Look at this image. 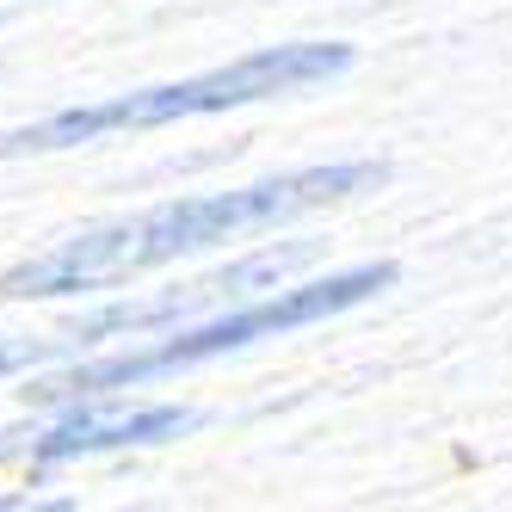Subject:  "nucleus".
Instances as JSON below:
<instances>
[{
  "mask_svg": "<svg viewBox=\"0 0 512 512\" xmlns=\"http://www.w3.org/2000/svg\"><path fill=\"white\" fill-rule=\"evenodd\" d=\"M383 186V161H327V167H297L278 179H253L235 192H204V198H173L155 210L118 216V223L81 229L44 253L19 260L13 272H0V297H93V290H112L124 278H142L155 266H173L186 253H204L216 241H241L278 229L290 216H309L321 204H340Z\"/></svg>",
  "mask_w": 512,
  "mask_h": 512,
  "instance_id": "nucleus-1",
  "label": "nucleus"
},
{
  "mask_svg": "<svg viewBox=\"0 0 512 512\" xmlns=\"http://www.w3.org/2000/svg\"><path fill=\"white\" fill-rule=\"evenodd\" d=\"M395 284V266L377 260V266H346V272H327V278H309V284H290V290H266V297H247L223 315H210L198 327H167L149 346H130V352H112V358H75L50 377H31L19 395L38 401V408H68V401H99V395H118V389H142L155 377H173V371H198L210 358H229L253 340H278L290 327H315L327 315H346L358 303H371L377 290Z\"/></svg>",
  "mask_w": 512,
  "mask_h": 512,
  "instance_id": "nucleus-2",
  "label": "nucleus"
},
{
  "mask_svg": "<svg viewBox=\"0 0 512 512\" xmlns=\"http://www.w3.org/2000/svg\"><path fill=\"white\" fill-rule=\"evenodd\" d=\"M352 68V44H266L253 56H235L223 68H204L186 81H161V87H136L118 99H93V105H68L50 112L25 130L0 136V155H50V149H81V142L118 136V130H161L179 118H210V112H235V105H260L278 93H309L321 81H340Z\"/></svg>",
  "mask_w": 512,
  "mask_h": 512,
  "instance_id": "nucleus-3",
  "label": "nucleus"
},
{
  "mask_svg": "<svg viewBox=\"0 0 512 512\" xmlns=\"http://www.w3.org/2000/svg\"><path fill=\"white\" fill-rule=\"evenodd\" d=\"M309 253H315L309 241L260 247V253H247V260L210 272V278H192V284L161 290V297H149V303H112V309H99V315H87L75 327H62V334H50V340H13V346H0V371H19V364H50V358H81V352H93L105 340H149V334H167V327H186L204 309H235L247 297L278 290L284 272H297Z\"/></svg>",
  "mask_w": 512,
  "mask_h": 512,
  "instance_id": "nucleus-4",
  "label": "nucleus"
},
{
  "mask_svg": "<svg viewBox=\"0 0 512 512\" xmlns=\"http://www.w3.org/2000/svg\"><path fill=\"white\" fill-rule=\"evenodd\" d=\"M68 420H56L44 438H31V463H68V457H93V451H118V445H155V438L192 432V408H93V401H68Z\"/></svg>",
  "mask_w": 512,
  "mask_h": 512,
  "instance_id": "nucleus-5",
  "label": "nucleus"
}]
</instances>
